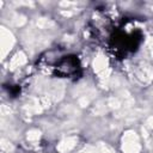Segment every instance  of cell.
Masks as SVG:
<instances>
[{"label":"cell","mask_w":153,"mask_h":153,"mask_svg":"<svg viewBox=\"0 0 153 153\" xmlns=\"http://www.w3.org/2000/svg\"><path fill=\"white\" fill-rule=\"evenodd\" d=\"M0 111H1V115H2V116H7V115L11 114V109H10V106H7V105H1Z\"/></svg>","instance_id":"5bb4252c"},{"label":"cell","mask_w":153,"mask_h":153,"mask_svg":"<svg viewBox=\"0 0 153 153\" xmlns=\"http://www.w3.org/2000/svg\"><path fill=\"white\" fill-rule=\"evenodd\" d=\"M13 23L17 26H22V25H24L26 23V19H25L24 16H16L14 19H13Z\"/></svg>","instance_id":"4fadbf2b"},{"label":"cell","mask_w":153,"mask_h":153,"mask_svg":"<svg viewBox=\"0 0 153 153\" xmlns=\"http://www.w3.org/2000/svg\"><path fill=\"white\" fill-rule=\"evenodd\" d=\"M98 152H99V153H115L114 149H112L109 145L103 143V142H100V143L98 145Z\"/></svg>","instance_id":"7c38bea8"},{"label":"cell","mask_w":153,"mask_h":153,"mask_svg":"<svg viewBox=\"0 0 153 153\" xmlns=\"http://www.w3.org/2000/svg\"><path fill=\"white\" fill-rule=\"evenodd\" d=\"M76 141H78V139H76L75 136H69V137L62 140V141L57 145V151L61 152V153L68 152V151H71L72 148H74V146L76 145Z\"/></svg>","instance_id":"5b68a950"},{"label":"cell","mask_w":153,"mask_h":153,"mask_svg":"<svg viewBox=\"0 0 153 153\" xmlns=\"http://www.w3.org/2000/svg\"><path fill=\"white\" fill-rule=\"evenodd\" d=\"M137 78L143 82H148L153 78V71L148 65H142L137 68Z\"/></svg>","instance_id":"277c9868"},{"label":"cell","mask_w":153,"mask_h":153,"mask_svg":"<svg viewBox=\"0 0 153 153\" xmlns=\"http://www.w3.org/2000/svg\"><path fill=\"white\" fill-rule=\"evenodd\" d=\"M151 5H152V8H153V4H151Z\"/></svg>","instance_id":"e0dca14e"},{"label":"cell","mask_w":153,"mask_h":153,"mask_svg":"<svg viewBox=\"0 0 153 153\" xmlns=\"http://www.w3.org/2000/svg\"><path fill=\"white\" fill-rule=\"evenodd\" d=\"M152 55H153V53H152Z\"/></svg>","instance_id":"ac0fdd59"},{"label":"cell","mask_w":153,"mask_h":153,"mask_svg":"<svg viewBox=\"0 0 153 153\" xmlns=\"http://www.w3.org/2000/svg\"><path fill=\"white\" fill-rule=\"evenodd\" d=\"M45 90H47V96L50 98V99H54V100H60L63 96V86L61 82L59 81H53L49 84V86L47 85L45 86Z\"/></svg>","instance_id":"3957f363"},{"label":"cell","mask_w":153,"mask_h":153,"mask_svg":"<svg viewBox=\"0 0 153 153\" xmlns=\"http://www.w3.org/2000/svg\"><path fill=\"white\" fill-rule=\"evenodd\" d=\"M79 153H96V151H94L91 146H87V147H85L82 151H80Z\"/></svg>","instance_id":"9a60e30c"},{"label":"cell","mask_w":153,"mask_h":153,"mask_svg":"<svg viewBox=\"0 0 153 153\" xmlns=\"http://www.w3.org/2000/svg\"><path fill=\"white\" fill-rule=\"evenodd\" d=\"M39 136H41V131L37 129H31L27 131V139L30 141H36L39 139Z\"/></svg>","instance_id":"30bf717a"},{"label":"cell","mask_w":153,"mask_h":153,"mask_svg":"<svg viewBox=\"0 0 153 153\" xmlns=\"http://www.w3.org/2000/svg\"><path fill=\"white\" fill-rule=\"evenodd\" d=\"M13 44H14V37H13L12 32L2 26L0 30V49H1V57L2 59L12 49Z\"/></svg>","instance_id":"7a4b0ae2"},{"label":"cell","mask_w":153,"mask_h":153,"mask_svg":"<svg viewBox=\"0 0 153 153\" xmlns=\"http://www.w3.org/2000/svg\"><path fill=\"white\" fill-rule=\"evenodd\" d=\"M106 63H108V62H106L105 56H103V55L97 56L96 60H94V63H93V66H94V71L98 72V73L105 71V69H106Z\"/></svg>","instance_id":"52a82bcc"},{"label":"cell","mask_w":153,"mask_h":153,"mask_svg":"<svg viewBox=\"0 0 153 153\" xmlns=\"http://www.w3.org/2000/svg\"><path fill=\"white\" fill-rule=\"evenodd\" d=\"M147 126H148L151 129H153V116H151V117L147 120Z\"/></svg>","instance_id":"2e32d148"},{"label":"cell","mask_w":153,"mask_h":153,"mask_svg":"<svg viewBox=\"0 0 153 153\" xmlns=\"http://www.w3.org/2000/svg\"><path fill=\"white\" fill-rule=\"evenodd\" d=\"M0 146H1V149H2L4 152H11V151H13V146H12V143H11L10 141H7L6 139H1V141H0Z\"/></svg>","instance_id":"8fae6325"},{"label":"cell","mask_w":153,"mask_h":153,"mask_svg":"<svg viewBox=\"0 0 153 153\" xmlns=\"http://www.w3.org/2000/svg\"><path fill=\"white\" fill-rule=\"evenodd\" d=\"M122 149L124 153H139L140 145H139V139H137V135L135 131L128 130L124 133Z\"/></svg>","instance_id":"6da1fadb"},{"label":"cell","mask_w":153,"mask_h":153,"mask_svg":"<svg viewBox=\"0 0 153 153\" xmlns=\"http://www.w3.org/2000/svg\"><path fill=\"white\" fill-rule=\"evenodd\" d=\"M55 25L54 22L49 20V19H45V18H39L36 20V26L39 27V29H49V27H53Z\"/></svg>","instance_id":"ba28073f"},{"label":"cell","mask_w":153,"mask_h":153,"mask_svg":"<svg viewBox=\"0 0 153 153\" xmlns=\"http://www.w3.org/2000/svg\"><path fill=\"white\" fill-rule=\"evenodd\" d=\"M106 106H108V109H118L121 106V102L118 98L112 97L106 100Z\"/></svg>","instance_id":"9c48e42d"},{"label":"cell","mask_w":153,"mask_h":153,"mask_svg":"<svg viewBox=\"0 0 153 153\" xmlns=\"http://www.w3.org/2000/svg\"><path fill=\"white\" fill-rule=\"evenodd\" d=\"M25 62H26V55L24 53L19 51L12 57V60L10 62V67H11V69H14V68H17L19 66H23Z\"/></svg>","instance_id":"8992f818"}]
</instances>
